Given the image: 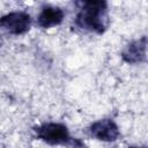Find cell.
Listing matches in <instances>:
<instances>
[{"label":"cell","instance_id":"obj_1","mask_svg":"<svg viewBox=\"0 0 148 148\" xmlns=\"http://www.w3.org/2000/svg\"><path fill=\"white\" fill-rule=\"evenodd\" d=\"M79 10L75 15V24L82 30L103 34L106 30L108 2L102 0L77 2Z\"/></svg>","mask_w":148,"mask_h":148},{"label":"cell","instance_id":"obj_2","mask_svg":"<svg viewBox=\"0 0 148 148\" xmlns=\"http://www.w3.org/2000/svg\"><path fill=\"white\" fill-rule=\"evenodd\" d=\"M36 138L51 146L67 145L71 141V134L65 124L47 121L34 127Z\"/></svg>","mask_w":148,"mask_h":148},{"label":"cell","instance_id":"obj_3","mask_svg":"<svg viewBox=\"0 0 148 148\" xmlns=\"http://www.w3.org/2000/svg\"><path fill=\"white\" fill-rule=\"evenodd\" d=\"M31 22L32 20L30 14L23 10L9 12L0 16V28L14 36H20L28 32L31 28Z\"/></svg>","mask_w":148,"mask_h":148},{"label":"cell","instance_id":"obj_4","mask_svg":"<svg viewBox=\"0 0 148 148\" xmlns=\"http://www.w3.org/2000/svg\"><path fill=\"white\" fill-rule=\"evenodd\" d=\"M88 131L92 138L103 142H113L120 135L118 125L112 119L108 118L94 121L92 124H90Z\"/></svg>","mask_w":148,"mask_h":148},{"label":"cell","instance_id":"obj_5","mask_svg":"<svg viewBox=\"0 0 148 148\" xmlns=\"http://www.w3.org/2000/svg\"><path fill=\"white\" fill-rule=\"evenodd\" d=\"M64 17L65 13L60 7L46 5L42 7L37 16V24L42 29H50L59 25L64 21Z\"/></svg>","mask_w":148,"mask_h":148},{"label":"cell","instance_id":"obj_6","mask_svg":"<svg viewBox=\"0 0 148 148\" xmlns=\"http://www.w3.org/2000/svg\"><path fill=\"white\" fill-rule=\"evenodd\" d=\"M147 53V37L143 36L139 39L131 42L121 52V58L127 64L142 62Z\"/></svg>","mask_w":148,"mask_h":148},{"label":"cell","instance_id":"obj_7","mask_svg":"<svg viewBox=\"0 0 148 148\" xmlns=\"http://www.w3.org/2000/svg\"><path fill=\"white\" fill-rule=\"evenodd\" d=\"M127 148H146V147H139V146H131V147H127Z\"/></svg>","mask_w":148,"mask_h":148}]
</instances>
